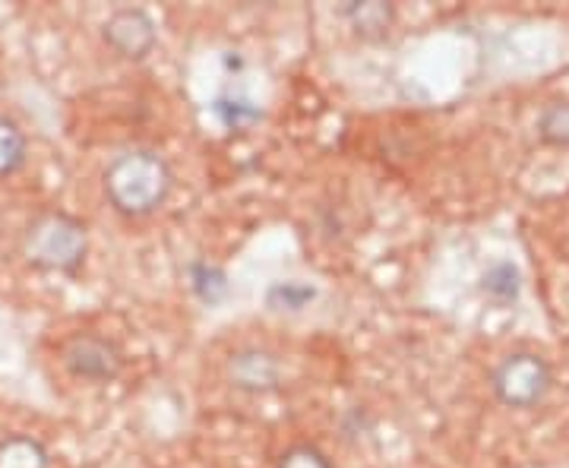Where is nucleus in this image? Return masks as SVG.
<instances>
[{"instance_id":"nucleus-1","label":"nucleus","mask_w":569,"mask_h":468,"mask_svg":"<svg viewBox=\"0 0 569 468\" xmlns=\"http://www.w3.org/2000/svg\"><path fill=\"white\" fill-rule=\"evenodd\" d=\"M104 190L123 216H149L171 193V168L152 149H130L108 165Z\"/></svg>"},{"instance_id":"nucleus-2","label":"nucleus","mask_w":569,"mask_h":468,"mask_svg":"<svg viewBox=\"0 0 569 468\" xmlns=\"http://www.w3.org/2000/svg\"><path fill=\"white\" fill-rule=\"evenodd\" d=\"M86 250H89L86 225L54 209L39 212L22 235L26 260L48 272H73L86 260Z\"/></svg>"},{"instance_id":"nucleus-3","label":"nucleus","mask_w":569,"mask_h":468,"mask_svg":"<svg viewBox=\"0 0 569 468\" xmlns=\"http://www.w3.org/2000/svg\"><path fill=\"white\" fill-rule=\"evenodd\" d=\"M550 389V367L545 358L519 351L509 355L503 365L493 370V392L500 396V402L512 408L538 406Z\"/></svg>"},{"instance_id":"nucleus-4","label":"nucleus","mask_w":569,"mask_h":468,"mask_svg":"<svg viewBox=\"0 0 569 468\" xmlns=\"http://www.w3.org/2000/svg\"><path fill=\"white\" fill-rule=\"evenodd\" d=\"M63 367L80 377V380H89V384H108L121 374L123 355L121 348L114 346L111 339H102V336H92V332H82V336H73L61 351Z\"/></svg>"},{"instance_id":"nucleus-5","label":"nucleus","mask_w":569,"mask_h":468,"mask_svg":"<svg viewBox=\"0 0 569 468\" xmlns=\"http://www.w3.org/2000/svg\"><path fill=\"white\" fill-rule=\"evenodd\" d=\"M104 41L127 61H142L156 48L159 32H156V22L146 10L123 7V10H114L104 22Z\"/></svg>"},{"instance_id":"nucleus-6","label":"nucleus","mask_w":569,"mask_h":468,"mask_svg":"<svg viewBox=\"0 0 569 468\" xmlns=\"http://www.w3.org/2000/svg\"><path fill=\"white\" fill-rule=\"evenodd\" d=\"M228 380L244 392L276 389L282 380V361L266 348H241L228 361Z\"/></svg>"},{"instance_id":"nucleus-7","label":"nucleus","mask_w":569,"mask_h":468,"mask_svg":"<svg viewBox=\"0 0 569 468\" xmlns=\"http://www.w3.org/2000/svg\"><path fill=\"white\" fill-rule=\"evenodd\" d=\"M342 17L351 22V29L361 39H380V36H387L389 26L396 20V10L380 0H355V3L342 7Z\"/></svg>"},{"instance_id":"nucleus-8","label":"nucleus","mask_w":569,"mask_h":468,"mask_svg":"<svg viewBox=\"0 0 569 468\" xmlns=\"http://www.w3.org/2000/svg\"><path fill=\"white\" fill-rule=\"evenodd\" d=\"M0 468H51V456L32 437H7L0 444Z\"/></svg>"},{"instance_id":"nucleus-9","label":"nucleus","mask_w":569,"mask_h":468,"mask_svg":"<svg viewBox=\"0 0 569 468\" xmlns=\"http://www.w3.org/2000/svg\"><path fill=\"white\" fill-rule=\"evenodd\" d=\"M212 114L228 127V130H250L253 123L263 121V108L253 104L244 96H219L212 102Z\"/></svg>"},{"instance_id":"nucleus-10","label":"nucleus","mask_w":569,"mask_h":468,"mask_svg":"<svg viewBox=\"0 0 569 468\" xmlns=\"http://www.w3.org/2000/svg\"><path fill=\"white\" fill-rule=\"evenodd\" d=\"M187 276H190L193 295H197L203 305H219L224 295H228V276H224L219 266L193 263L187 269Z\"/></svg>"},{"instance_id":"nucleus-11","label":"nucleus","mask_w":569,"mask_h":468,"mask_svg":"<svg viewBox=\"0 0 569 468\" xmlns=\"http://www.w3.org/2000/svg\"><path fill=\"white\" fill-rule=\"evenodd\" d=\"M26 162V137L13 121L0 118V178L13 175Z\"/></svg>"},{"instance_id":"nucleus-12","label":"nucleus","mask_w":569,"mask_h":468,"mask_svg":"<svg viewBox=\"0 0 569 468\" xmlns=\"http://www.w3.org/2000/svg\"><path fill=\"white\" fill-rule=\"evenodd\" d=\"M485 295L497 305H509L519 295V272L512 263H497L485 272Z\"/></svg>"},{"instance_id":"nucleus-13","label":"nucleus","mask_w":569,"mask_h":468,"mask_svg":"<svg viewBox=\"0 0 569 468\" xmlns=\"http://www.w3.org/2000/svg\"><path fill=\"white\" fill-rule=\"evenodd\" d=\"M541 137L553 146H569V102H553L545 108L538 121Z\"/></svg>"},{"instance_id":"nucleus-14","label":"nucleus","mask_w":569,"mask_h":468,"mask_svg":"<svg viewBox=\"0 0 569 468\" xmlns=\"http://www.w3.org/2000/svg\"><path fill=\"white\" fill-rule=\"evenodd\" d=\"M313 288L301 286V282H279V286L269 288V305L279 307V310H301L305 305L313 301Z\"/></svg>"},{"instance_id":"nucleus-15","label":"nucleus","mask_w":569,"mask_h":468,"mask_svg":"<svg viewBox=\"0 0 569 468\" xmlns=\"http://www.w3.org/2000/svg\"><path fill=\"white\" fill-rule=\"evenodd\" d=\"M276 468H332V462L317 447H291Z\"/></svg>"}]
</instances>
